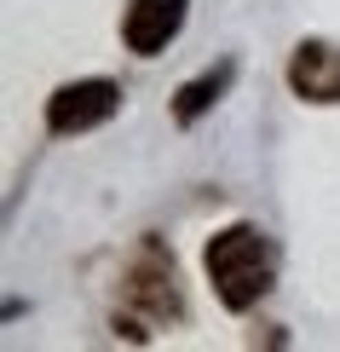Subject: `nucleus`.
I'll list each match as a JSON object with an SVG mask.
<instances>
[{
	"label": "nucleus",
	"mask_w": 340,
	"mask_h": 352,
	"mask_svg": "<svg viewBox=\"0 0 340 352\" xmlns=\"http://www.w3.org/2000/svg\"><path fill=\"white\" fill-rule=\"evenodd\" d=\"M127 306H139L144 318H185L179 289H173V254H161V243H144L139 260L127 266Z\"/></svg>",
	"instance_id": "nucleus-3"
},
{
	"label": "nucleus",
	"mask_w": 340,
	"mask_h": 352,
	"mask_svg": "<svg viewBox=\"0 0 340 352\" xmlns=\"http://www.w3.org/2000/svg\"><path fill=\"white\" fill-rule=\"evenodd\" d=\"M185 12H190V0H133L127 18H122V41H127V52H139V58L168 52V47H173V35L185 29Z\"/></svg>",
	"instance_id": "nucleus-4"
},
{
	"label": "nucleus",
	"mask_w": 340,
	"mask_h": 352,
	"mask_svg": "<svg viewBox=\"0 0 340 352\" xmlns=\"http://www.w3.org/2000/svg\"><path fill=\"white\" fill-rule=\"evenodd\" d=\"M231 76H236V64L225 58V64H214V69H202L196 81H185L179 93H173V122L179 127H196L202 116H208L219 98H225V87H231Z\"/></svg>",
	"instance_id": "nucleus-6"
},
{
	"label": "nucleus",
	"mask_w": 340,
	"mask_h": 352,
	"mask_svg": "<svg viewBox=\"0 0 340 352\" xmlns=\"http://www.w3.org/2000/svg\"><path fill=\"white\" fill-rule=\"evenodd\" d=\"M288 87L306 104H340V47L335 41H300L288 52Z\"/></svg>",
	"instance_id": "nucleus-5"
},
{
	"label": "nucleus",
	"mask_w": 340,
	"mask_h": 352,
	"mask_svg": "<svg viewBox=\"0 0 340 352\" xmlns=\"http://www.w3.org/2000/svg\"><path fill=\"white\" fill-rule=\"evenodd\" d=\"M115 110H122V87H115V81H104V76L64 81V87L47 98V127H52L58 139H69V133H93V127H104Z\"/></svg>",
	"instance_id": "nucleus-2"
},
{
	"label": "nucleus",
	"mask_w": 340,
	"mask_h": 352,
	"mask_svg": "<svg viewBox=\"0 0 340 352\" xmlns=\"http://www.w3.org/2000/svg\"><path fill=\"white\" fill-rule=\"evenodd\" d=\"M202 266H208V283H214L219 306H225V312H248V306H260L271 295V283H277V248H271V237H265L260 226L236 219V226L208 237Z\"/></svg>",
	"instance_id": "nucleus-1"
}]
</instances>
